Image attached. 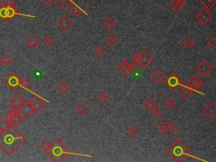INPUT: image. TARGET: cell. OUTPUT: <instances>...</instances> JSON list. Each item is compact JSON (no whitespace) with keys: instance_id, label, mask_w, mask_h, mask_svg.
I'll return each instance as SVG.
<instances>
[{"instance_id":"cell-1","label":"cell","mask_w":216,"mask_h":162,"mask_svg":"<svg viewBox=\"0 0 216 162\" xmlns=\"http://www.w3.org/2000/svg\"><path fill=\"white\" fill-rule=\"evenodd\" d=\"M25 141V137L14 126H10L5 130L0 131V149L8 155L15 153Z\"/></svg>"},{"instance_id":"cell-2","label":"cell","mask_w":216,"mask_h":162,"mask_svg":"<svg viewBox=\"0 0 216 162\" xmlns=\"http://www.w3.org/2000/svg\"><path fill=\"white\" fill-rule=\"evenodd\" d=\"M47 154L50 156V158L53 160L54 161H62L63 160L64 158L67 156L68 155H80V156H88L92 157V155H83V154H77L71 152L70 150L59 139H57L50 146V149L47 152Z\"/></svg>"},{"instance_id":"cell-3","label":"cell","mask_w":216,"mask_h":162,"mask_svg":"<svg viewBox=\"0 0 216 162\" xmlns=\"http://www.w3.org/2000/svg\"><path fill=\"white\" fill-rule=\"evenodd\" d=\"M167 154L173 160L181 162L191 155V150L181 139H176L167 150Z\"/></svg>"},{"instance_id":"cell-4","label":"cell","mask_w":216,"mask_h":162,"mask_svg":"<svg viewBox=\"0 0 216 162\" xmlns=\"http://www.w3.org/2000/svg\"><path fill=\"white\" fill-rule=\"evenodd\" d=\"M16 15H24V16L35 18V16H33V15H26L20 14L15 5L10 6V7H4V6L0 7V19L3 20V21L12 20Z\"/></svg>"},{"instance_id":"cell-5","label":"cell","mask_w":216,"mask_h":162,"mask_svg":"<svg viewBox=\"0 0 216 162\" xmlns=\"http://www.w3.org/2000/svg\"><path fill=\"white\" fill-rule=\"evenodd\" d=\"M165 83L167 86L169 87V89L172 91H175L180 85H183L181 79L179 77L178 74H176V73L172 72L170 74L167 78L165 79Z\"/></svg>"},{"instance_id":"cell-6","label":"cell","mask_w":216,"mask_h":162,"mask_svg":"<svg viewBox=\"0 0 216 162\" xmlns=\"http://www.w3.org/2000/svg\"><path fill=\"white\" fill-rule=\"evenodd\" d=\"M195 18L198 20L199 23L203 25V26H206L209 23V21L213 19V15L211 14L209 10H208L206 9H201L199 13H197L195 15Z\"/></svg>"},{"instance_id":"cell-7","label":"cell","mask_w":216,"mask_h":162,"mask_svg":"<svg viewBox=\"0 0 216 162\" xmlns=\"http://www.w3.org/2000/svg\"><path fill=\"white\" fill-rule=\"evenodd\" d=\"M195 69L200 75H202L203 77H207L213 71V67L211 66L207 61L203 60L200 62V64L198 66L196 67Z\"/></svg>"},{"instance_id":"cell-8","label":"cell","mask_w":216,"mask_h":162,"mask_svg":"<svg viewBox=\"0 0 216 162\" xmlns=\"http://www.w3.org/2000/svg\"><path fill=\"white\" fill-rule=\"evenodd\" d=\"M204 81L202 80L197 75H193L187 83V85L189 87L191 90H194L196 91H198L199 93H201L199 90L200 88L204 86Z\"/></svg>"},{"instance_id":"cell-9","label":"cell","mask_w":216,"mask_h":162,"mask_svg":"<svg viewBox=\"0 0 216 162\" xmlns=\"http://www.w3.org/2000/svg\"><path fill=\"white\" fill-rule=\"evenodd\" d=\"M19 110V112L20 114H21L24 117L26 118H28L30 117L31 116V114L34 112L33 111V108L31 105V102L29 101H25L23 102V104L21 105V107L18 108Z\"/></svg>"},{"instance_id":"cell-10","label":"cell","mask_w":216,"mask_h":162,"mask_svg":"<svg viewBox=\"0 0 216 162\" xmlns=\"http://www.w3.org/2000/svg\"><path fill=\"white\" fill-rule=\"evenodd\" d=\"M139 53L141 55V63L139 65L142 69H146L154 61V57L145 49L142 50Z\"/></svg>"},{"instance_id":"cell-11","label":"cell","mask_w":216,"mask_h":162,"mask_svg":"<svg viewBox=\"0 0 216 162\" xmlns=\"http://www.w3.org/2000/svg\"><path fill=\"white\" fill-rule=\"evenodd\" d=\"M19 80H20V77L15 73H13L5 79V84L12 90H15L19 87Z\"/></svg>"},{"instance_id":"cell-12","label":"cell","mask_w":216,"mask_h":162,"mask_svg":"<svg viewBox=\"0 0 216 162\" xmlns=\"http://www.w3.org/2000/svg\"><path fill=\"white\" fill-rule=\"evenodd\" d=\"M31 105L32 107L34 112L35 113H39L45 107V102L39 96H36L33 99L32 101H31Z\"/></svg>"},{"instance_id":"cell-13","label":"cell","mask_w":216,"mask_h":162,"mask_svg":"<svg viewBox=\"0 0 216 162\" xmlns=\"http://www.w3.org/2000/svg\"><path fill=\"white\" fill-rule=\"evenodd\" d=\"M134 69V67H133L131 64H129L127 60H123L121 64H120L119 67H118V70L119 72L124 76L129 75V74L133 72V70Z\"/></svg>"},{"instance_id":"cell-14","label":"cell","mask_w":216,"mask_h":162,"mask_svg":"<svg viewBox=\"0 0 216 162\" xmlns=\"http://www.w3.org/2000/svg\"><path fill=\"white\" fill-rule=\"evenodd\" d=\"M204 113L211 120H213L216 117V105L214 102H210L205 107L204 110Z\"/></svg>"},{"instance_id":"cell-15","label":"cell","mask_w":216,"mask_h":162,"mask_svg":"<svg viewBox=\"0 0 216 162\" xmlns=\"http://www.w3.org/2000/svg\"><path fill=\"white\" fill-rule=\"evenodd\" d=\"M57 26L62 31H65L71 26V21L66 16H63L57 21Z\"/></svg>"},{"instance_id":"cell-16","label":"cell","mask_w":216,"mask_h":162,"mask_svg":"<svg viewBox=\"0 0 216 162\" xmlns=\"http://www.w3.org/2000/svg\"><path fill=\"white\" fill-rule=\"evenodd\" d=\"M24 101H25V100H24V99L21 97V95H19V94L14 95V96L10 98V100H9V102L11 103L12 106L17 107V108H19L21 105L23 104Z\"/></svg>"},{"instance_id":"cell-17","label":"cell","mask_w":216,"mask_h":162,"mask_svg":"<svg viewBox=\"0 0 216 162\" xmlns=\"http://www.w3.org/2000/svg\"><path fill=\"white\" fill-rule=\"evenodd\" d=\"M9 122H10L11 126L17 127V126H19V125L21 124V122H23V117L21 116L20 113H17V114H15V115L9 117Z\"/></svg>"},{"instance_id":"cell-18","label":"cell","mask_w":216,"mask_h":162,"mask_svg":"<svg viewBox=\"0 0 216 162\" xmlns=\"http://www.w3.org/2000/svg\"><path fill=\"white\" fill-rule=\"evenodd\" d=\"M116 25H117V24H116V21H115L112 18H107L106 20H105V21H104L102 24L103 27H104L107 31H111L115 28Z\"/></svg>"},{"instance_id":"cell-19","label":"cell","mask_w":216,"mask_h":162,"mask_svg":"<svg viewBox=\"0 0 216 162\" xmlns=\"http://www.w3.org/2000/svg\"><path fill=\"white\" fill-rule=\"evenodd\" d=\"M152 79H154V81H155L156 83L159 84V83H161V82L164 81V79H166V75H165V74H164L161 70L157 69L153 73Z\"/></svg>"},{"instance_id":"cell-20","label":"cell","mask_w":216,"mask_h":162,"mask_svg":"<svg viewBox=\"0 0 216 162\" xmlns=\"http://www.w3.org/2000/svg\"><path fill=\"white\" fill-rule=\"evenodd\" d=\"M76 0H55V2L58 3V5L63 10H66L68 8L70 7L71 4L74 3Z\"/></svg>"},{"instance_id":"cell-21","label":"cell","mask_w":216,"mask_h":162,"mask_svg":"<svg viewBox=\"0 0 216 162\" xmlns=\"http://www.w3.org/2000/svg\"><path fill=\"white\" fill-rule=\"evenodd\" d=\"M70 12H71V14H72V15H73L74 18L79 17V15H81V13H84L85 15H88L87 13H86L85 11H84V10H83L80 7H79V6L77 5L75 3H73V8H71Z\"/></svg>"},{"instance_id":"cell-22","label":"cell","mask_w":216,"mask_h":162,"mask_svg":"<svg viewBox=\"0 0 216 162\" xmlns=\"http://www.w3.org/2000/svg\"><path fill=\"white\" fill-rule=\"evenodd\" d=\"M106 42L109 44L110 46H113L115 45H117V42H118V37L115 34H113V33H111L106 38Z\"/></svg>"},{"instance_id":"cell-23","label":"cell","mask_w":216,"mask_h":162,"mask_svg":"<svg viewBox=\"0 0 216 162\" xmlns=\"http://www.w3.org/2000/svg\"><path fill=\"white\" fill-rule=\"evenodd\" d=\"M69 89H70V87L68 86V85L67 84V83L64 82V81L61 82V83L57 86V90H58V91H59L61 95H65V94H67V93L68 92Z\"/></svg>"},{"instance_id":"cell-24","label":"cell","mask_w":216,"mask_h":162,"mask_svg":"<svg viewBox=\"0 0 216 162\" xmlns=\"http://www.w3.org/2000/svg\"><path fill=\"white\" fill-rule=\"evenodd\" d=\"M157 103L155 102V101L153 98L147 99L144 102H143V107H145L148 111H152L155 107H156Z\"/></svg>"},{"instance_id":"cell-25","label":"cell","mask_w":216,"mask_h":162,"mask_svg":"<svg viewBox=\"0 0 216 162\" xmlns=\"http://www.w3.org/2000/svg\"><path fill=\"white\" fill-rule=\"evenodd\" d=\"M179 94H180L181 97H182V98L185 99V100H187V99H188L190 96H192L193 90H191L190 88L182 87L181 90H180V91H179Z\"/></svg>"},{"instance_id":"cell-26","label":"cell","mask_w":216,"mask_h":162,"mask_svg":"<svg viewBox=\"0 0 216 162\" xmlns=\"http://www.w3.org/2000/svg\"><path fill=\"white\" fill-rule=\"evenodd\" d=\"M10 126H11V124H10V122H9L8 117H3L0 118V131L5 130Z\"/></svg>"},{"instance_id":"cell-27","label":"cell","mask_w":216,"mask_h":162,"mask_svg":"<svg viewBox=\"0 0 216 162\" xmlns=\"http://www.w3.org/2000/svg\"><path fill=\"white\" fill-rule=\"evenodd\" d=\"M199 2L204 6V8L208 10H210L214 7L216 4V1H211V0H199Z\"/></svg>"},{"instance_id":"cell-28","label":"cell","mask_w":216,"mask_h":162,"mask_svg":"<svg viewBox=\"0 0 216 162\" xmlns=\"http://www.w3.org/2000/svg\"><path fill=\"white\" fill-rule=\"evenodd\" d=\"M75 112L78 115H79V116H84V115H85L86 112H88V108L85 107V105H84L83 103H79V104L75 107Z\"/></svg>"},{"instance_id":"cell-29","label":"cell","mask_w":216,"mask_h":162,"mask_svg":"<svg viewBox=\"0 0 216 162\" xmlns=\"http://www.w3.org/2000/svg\"><path fill=\"white\" fill-rule=\"evenodd\" d=\"M26 43H27V46H29L30 48H31V49H35V47L39 45V40H38L35 36H31L27 40Z\"/></svg>"},{"instance_id":"cell-30","label":"cell","mask_w":216,"mask_h":162,"mask_svg":"<svg viewBox=\"0 0 216 162\" xmlns=\"http://www.w3.org/2000/svg\"><path fill=\"white\" fill-rule=\"evenodd\" d=\"M169 8L171 9L173 12H175V13H178L181 9V7L178 3V1H177V0H173L172 2L169 4Z\"/></svg>"},{"instance_id":"cell-31","label":"cell","mask_w":216,"mask_h":162,"mask_svg":"<svg viewBox=\"0 0 216 162\" xmlns=\"http://www.w3.org/2000/svg\"><path fill=\"white\" fill-rule=\"evenodd\" d=\"M178 125L174 121H171L169 124H167V131L170 133H175L176 131L178 130Z\"/></svg>"},{"instance_id":"cell-32","label":"cell","mask_w":216,"mask_h":162,"mask_svg":"<svg viewBox=\"0 0 216 162\" xmlns=\"http://www.w3.org/2000/svg\"><path fill=\"white\" fill-rule=\"evenodd\" d=\"M164 104H165V106H166L167 108L171 109V108H173V107L176 106V101L173 98H171V97H168V98H167L165 100Z\"/></svg>"},{"instance_id":"cell-33","label":"cell","mask_w":216,"mask_h":162,"mask_svg":"<svg viewBox=\"0 0 216 162\" xmlns=\"http://www.w3.org/2000/svg\"><path fill=\"white\" fill-rule=\"evenodd\" d=\"M127 133L129 134V136L135 137L136 135H137L138 133H139V129H138L137 127H135V126L133 125V126H130V127L128 128Z\"/></svg>"},{"instance_id":"cell-34","label":"cell","mask_w":216,"mask_h":162,"mask_svg":"<svg viewBox=\"0 0 216 162\" xmlns=\"http://www.w3.org/2000/svg\"><path fill=\"white\" fill-rule=\"evenodd\" d=\"M94 52H95V54H96L97 57H101V56H103L104 54H105L106 50L102 46L98 45V46L94 49Z\"/></svg>"},{"instance_id":"cell-35","label":"cell","mask_w":216,"mask_h":162,"mask_svg":"<svg viewBox=\"0 0 216 162\" xmlns=\"http://www.w3.org/2000/svg\"><path fill=\"white\" fill-rule=\"evenodd\" d=\"M30 83L29 81L27 80L26 78H20V80H19V87H21L22 89H25L26 90L27 88L29 87Z\"/></svg>"},{"instance_id":"cell-36","label":"cell","mask_w":216,"mask_h":162,"mask_svg":"<svg viewBox=\"0 0 216 162\" xmlns=\"http://www.w3.org/2000/svg\"><path fill=\"white\" fill-rule=\"evenodd\" d=\"M183 44L184 46H186L187 48H189L190 49V48H192V47L195 45V41H194L191 37H187L184 40Z\"/></svg>"},{"instance_id":"cell-37","label":"cell","mask_w":216,"mask_h":162,"mask_svg":"<svg viewBox=\"0 0 216 162\" xmlns=\"http://www.w3.org/2000/svg\"><path fill=\"white\" fill-rule=\"evenodd\" d=\"M158 131L161 133H165L167 131V124L165 122H161L157 126Z\"/></svg>"},{"instance_id":"cell-38","label":"cell","mask_w":216,"mask_h":162,"mask_svg":"<svg viewBox=\"0 0 216 162\" xmlns=\"http://www.w3.org/2000/svg\"><path fill=\"white\" fill-rule=\"evenodd\" d=\"M43 41H44V43L46 44L47 46H53V43L55 42V40H54V38H53L52 36L48 35L47 37H45Z\"/></svg>"},{"instance_id":"cell-39","label":"cell","mask_w":216,"mask_h":162,"mask_svg":"<svg viewBox=\"0 0 216 162\" xmlns=\"http://www.w3.org/2000/svg\"><path fill=\"white\" fill-rule=\"evenodd\" d=\"M150 112H151L152 116L154 117L155 118H159V117H161V116L162 115V112H161V109L158 108V107H155V108L152 111H150Z\"/></svg>"},{"instance_id":"cell-40","label":"cell","mask_w":216,"mask_h":162,"mask_svg":"<svg viewBox=\"0 0 216 162\" xmlns=\"http://www.w3.org/2000/svg\"><path fill=\"white\" fill-rule=\"evenodd\" d=\"M108 99H109V97H108L107 94L105 92H101L99 96H98V101H99L100 102H101V103L106 102V101H108Z\"/></svg>"},{"instance_id":"cell-41","label":"cell","mask_w":216,"mask_h":162,"mask_svg":"<svg viewBox=\"0 0 216 162\" xmlns=\"http://www.w3.org/2000/svg\"><path fill=\"white\" fill-rule=\"evenodd\" d=\"M132 61L137 65H139L141 63V55L140 53H136L132 57Z\"/></svg>"},{"instance_id":"cell-42","label":"cell","mask_w":216,"mask_h":162,"mask_svg":"<svg viewBox=\"0 0 216 162\" xmlns=\"http://www.w3.org/2000/svg\"><path fill=\"white\" fill-rule=\"evenodd\" d=\"M17 113H20L19 112V110H18L17 107H14V106H12L9 109V112H8V117H11L13 116V115H15V114H17Z\"/></svg>"},{"instance_id":"cell-43","label":"cell","mask_w":216,"mask_h":162,"mask_svg":"<svg viewBox=\"0 0 216 162\" xmlns=\"http://www.w3.org/2000/svg\"><path fill=\"white\" fill-rule=\"evenodd\" d=\"M1 60H2V64H3L4 65H7V66L12 63V58L9 55H5Z\"/></svg>"},{"instance_id":"cell-44","label":"cell","mask_w":216,"mask_h":162,"mask_svg":"<svg viewBox=\"0 0 216 162\" xmlns=\"http://www.w3.org/2000/svg\"><path fill=\"white\" fill-rule=\"evenodd\" d=\"M50 146H51V145H50L49 143L47 141H44V142H42L41 143V150H43L46 153H47V151H48V150L50 149Z\"/></svg>"},{"instance_id":"cell-45","label":"cell","mask_w":216,"mask_h":162,"mask_svg":"<svg viewBox=\"0 0 216 162\" xmlns=\"http://www.w3.org/2000/svg\"><path fill=\"white\" fill-rule=\"evenodd\" d=\"M15 5V0H3V6L4 7H10Z\"/></svg>"},{"instance_id":"cell-46","label":"cell","mask_w":216,"mask_h":162,"mask_svg":"<svg viewBox=\"0 0 216 162\" xmlns=\"http://www.w3.org/2000/svg\"><path fill=\"white\" fill-rule=\"evenodd\" d=\"M209 45L212 49H216V38L213 37L209 41Z\"/></svg>"},{"instance_id":"cell-47","label":"cell","mask_w":216,"mask_h":162,"mask_svg":"<svg viewBox=\"0 0 216 162\" xmlns=\"http://www.w3.org/2000/svg\"><path fill=\"white\" fill-rule=\"evenodd\" d=\"M177 1H178V3L181 7V9L183 8L184 6L186 5V3H187V2H186V0H177Z\"/></svg>"},{"instance_id":"cell-48","label":"cell","mask_w":216,"mask_h":162,"mask_svg":"<svg viewBox=\"0 0 216 162\" xmlns=\"http://www.w3.org/2000/svg\"><path fill=\"white\" fill-rule=\"evenodd\" d=\"M42 1H43L44 3H46L47 6H50L52 3H53V2H54V1H55V0H42Z\"/></svg>"},{"instance_id":"cell-49","label":"cell","mask_w":216,"mask_h":162,"mask_svg":"<svg viewBox=\"0 0 216 162\" xmlns=\"http://www.w3.org/2000/svg\"><path fill=\"white\" fill-rule=\"evenodd\" d=\"M2 64V60H1V58H0V65Z\"/></svg>"},{"instance_id":"cell-50","label":"cell","mask_w":216,"mask_h":162,"mask_svg":"<svg viewBox=\"0 0 216 162\" xmlns=\"http://www.w3.org/2000/svg\"><path fill=\"white\" fill-rule=\"evenodd\" d=\"M211 1H216V0H211Z\"/></svg>"}]
</instances>
